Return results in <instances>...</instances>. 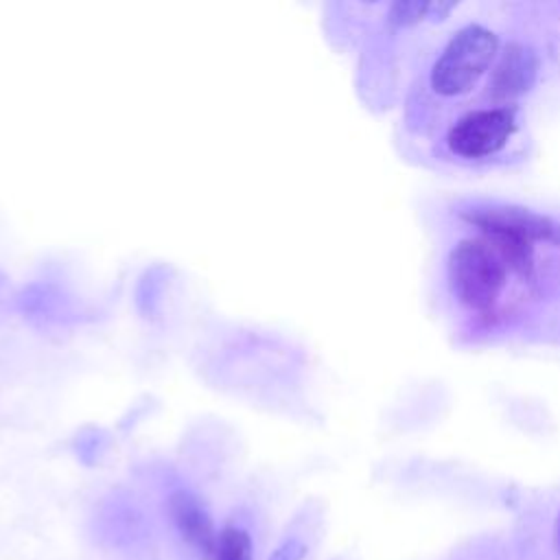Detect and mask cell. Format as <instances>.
I'll return each instance as SVG.
<instances>
[{
	"label": "cell",
	"instance_id": "obj_1",
	"mask_svg": "<svg viewBox=\"0 0 560 560\" xmlns=\"http://www.w3.org/2000/svg\"><path fill=\"white\" fill-rule=\"evenodd\" d=\"M462 219L475 225L481 236L501 254L508 269L527 273L532 269V249L536 241L560 245V223L551 217L521 206H475L462 212Z\"/></svg>",
	"mask_w": 560,
	"mask_h": 560
},
{
	"label": "cell",
	"instance_id": "obj_2",
	"mask_svg": "<svg viewBox=\"0 0 560 560\" xmlns=\"http://www.w3.org/2000/svg\"><path fill=\"white\" fill-rule=\"evenodd\" d=\"M508 265L481 236L459 241L448 256L453 295L472 311L490 308L505 287Z\"/></svg>",
	"mask_w": 560,
	"mask_h": 560
},
{
	"label": "cell",
	"instance_id": "obj_3",
	"mask_svg": "<svg viewBox=\"0 0 560 560\" xmlns=\"http://www.w3.org/2000/svg\"><path fill=\"white\" fill-rule=\"evenodd\" d=\"M499 50L497 35L479 24L459 28L431 70V88L442 96L468 92L490 68Z\"/></svg>",
	"mask_w": 560,
	"mask_h": 560
},
{
	"label": "cell",
	"instance_id": "obj_4",
	"mask_svg": "<svg viewBox=\"0 0 560 560\" xmlns=\"http://www.w3.org/2000/svg\"><path fill=\"white\" fill-rule=\"evenodd\" d=\"M516 129L512 107L477 109L462 116L448 131V149L466 160L488 158L501 151Z\"/></svg>",
	"mask_w": 560,
	"mask_h": 560
},
{
	"label": "cell",
	"instance_id": "obj_5",
	"mask_svg": "<svg viewBox=\"0 0 560 560\" xmlns=\"http://www.w3.org/2000/svg\"><path fill=\"white\" fill-rule=\"evenodd\" d=\"M168 512H171V521H173L179 538L201 560H212L219 534L214 532L212 518L203 510V505L197 501V497H192L190 492H184V490L171 494Z\"/></svg>",
	"mask_w": 560,
	"mask_h": 560
},
{
	"label": "cell",
	"instance_id": "obj_6",
	"mask_svg": "<svg viewBox=\"0 0 560 560\" xmlns=\"http://www.w3.org/2000/svg\"><path fill=\"white\" fill-rule=\"evenodd\" d=\"M534 77L536 57L532 55V50L512 44L497 63L490 88L497 98H512L516 94H523L534 83Z\"/></svg>",
	"mask_w": 560,
	"mask_h": 560
},
{
	"label": "cell",
	"instance_id": "obj_7",
	"mask_svg": "<svg viewBox=\"0 0 560 560\" xmlns=\"http://www.w3.org/2000/svg\"><path fill=\"white\" fill-rule=\"evenodd\" d=\"M212 560H254L252 538L241 527H225L219 532Z\"/></svg>",
	"mask_w": 560,
	"mask_h": 560
},
{
	"label": "cell",
	"instance_id": "obj_8",
	"mask_svg": "<svg viewBox=\"0 0 560 560\" xmlns=\"http://www.w3.org/2000/svg\"><path fill=\"white\" fill-rule=\"evenodd\" d=\"M429 4L431 2H418V0H411V2H396L392 7V22L398 24V26H411V24H418L420 20L429 18Z\"/></svg>",
	"mask_w": 560,
	"mask_h": 560
},
{
	"label": "cell",
	"instance_id": "obj_9",
	"mask_svg": "<svg viewBox=\"0 0 560 560\" xmlns=\"http://www.w3.org/2000/svg\"><path fill=\"white\" fill-rule=\"evenodd\" d=\"M306 551H308V549H306V545H304L302 540L289 538V540L280 542V545L271 551L269 560H304Z\"/></svg>",
	"mask_w": 560,
	"mask_h": 560
}]
</instances>
